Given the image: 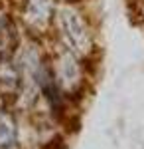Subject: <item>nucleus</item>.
<instances>
[{
    "instance_id": "obj_3",
    "label": "nucleus",
    "mask_w": 144,
    "mask_h": 149,
    "mask_svg": "<svg viewBox=\"0 0 144 149\" xmlns=\"http://www.w3.org/2000/svg\"><path fill=\"white\" fill-rule=\"evenodd\" d=\"M53 4L51 0H26L24 2V22L28 24V28L34 30V34H42L49 28V24L53 22Z\"/></svg>"
},
{
    "instance_id": "obj_2",
    "label": "nucleus",
    "mask_w": 144,
    "mask_h": 149,
    "mask_svg": "<svg viewBox=\"0 0 144 149\" xmlns=\"http://www.w3.org/2000/svg\"><path fill=\"white\" fill-rule=\"evenodd\" d=\"M49 68H51L53 81L57 84L59 92L63 93L65 97L79 92V88L83 84L81 58H77L75 54H71V52H67V50L61 48V52L49 62Z\"/></svg>"
},
{
    "instance_id": "obj_1",
    "label": "nucleus",
    "mask_w": 144,
    "mask_h": 149,
    "mask_svg": "<svg viewBox=\"0 0 144 149\" xmlns=\"http://www.w3.org/2000/svg\"><path fill=\"white\" fill-rule=\"evenodd\" d=\"M53 24H56L57 38H59L63 50L75 54L81 60L93 52V34H91V28H89L85 16L75 6L63 4V6L56 8Z\"/></svg>"
},
{
    "instance_id": "obj_4",
    "label": "nucleus",
    "mask_w": 144,
    "mask_h": 149,
    "mask_svg": "<svg viewBox=\"0 0 144 149\" xmlns=\"http://www.w3.org/2000/svg\"><path fill=\"white\" fill-rule=\"evenodd\" d=\"M22 68L20 62L12 56V52L0 54V93L4 97H12L22 88Z\"/></svg>"
}]
</instances>
